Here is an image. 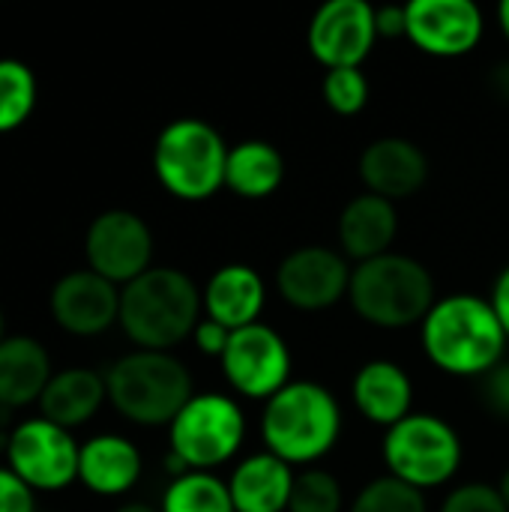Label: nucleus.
I'll list each match as a JSON object with an SVG mask.
<instances>
[{
  "mask_svg": "<svg viewBox=\"0 0 509 512\" xmlns=\"http://www.w3.org/2000/svg\"><path fill=\"white\" fill-rule=\"evenodd\" d=\"M420 342L432 366L456 378H480L504 360L507 330L489 300L450 294L420 324Z\"/></svg>",
  "mask_w": 509,
  "mask_h": 512,
  "instance_id": "f257e3e1",
  "label": "nucleus"
},
{
  "mask_svg": "<svg viewBox=\"0 0 509 512\" xmlns=\"http://www.w3.org/2000/svg\"><path fill=\"white\" fill-rule=\"evenodd\" d=\"M201 309V291L174 267H150L120 291V324L141 351L180 345L201 324Z\"/></svg>",
  "mask_w": 509,
  "mask_h": 512,
  "instance_id": "f03ea898",
  "label": "nucleus"
},
{
  "mask_svg": "<svg viewBox=\"0 0 509 512\" xmlns=\"http://www.w3.org/2000/svg\"><path fill=\"white\" fill-rule=\"evenodd\" d=\"M342 435V408L318 381H291L279 390L261 417L267 453L285 465H312L324 459Z\"/></svg>",
  "mask_w": 509,
  "mask_h": 512,
  "instance_id": "7ed1b4c3",
  "label": "nucleus"
},
{
  "mask_svg": "<svg viewBox=\"0 0 509 512\" xmlns=\"http://www.w3.org/2000/svg\"><path fill=\"white\" fill-rule=\"evenodd\" d=\"M348 300L363 321L384 330L423 324L438 303L435 279L426 264L399 252H387L381 258L357 264L351 270Z\"/></svg>",
  "mask_w": 509,
  "mask_h": 512,
  "instance_id": "20e7f679",
  "label": "nucleus"
},
{
  "mask_svg": "<svg viewBox=\"0 0 509 512\" xmlns=\"http://www.w3.org/2000/svg\"><path fill=\"white\" fill-rule=\"evenodd\" d=\"M111 405L138 426H171L192 399L189 369L168 351H135L105 375Z\"/></svg>",
  "mask_w": 509,
  "mask_h": 512,
  "instance_id": "39448f33",
  "label": "nucleus"
},
{
  "mask_svg": "<svg viewBox=\"0 0 509 512\" xmlns=\"http://www.w3.org/2000/svg\"><path fill=\"white\" fill-rule=\"evenodd\" d=\"M228 144L216 126L198 117L168 123L153 147L159 183L180 201H207L225 186Z\"/></svg>",
  "mask_w": 509,
  "mask_h": 512,
  "instance_id": "423d86ee",
  "label": "nucleus"
},
{
  "mask_svg": "<svg viewBox=\"0 0 509 512\" xmlns=\"http://www.w3.org/2000/svg\"><path fill=\"white\" fill-rule=\"evenodd\" d=\"M384 465L390 477L426 492L450 483L462 468V438L459 432L432 414H411L393 429H387Z\"/></svg>",
  "mask_w": 509,
  "mask_h": 512,
  "instance_id": "0eeeda50",
  "label": "nucleus"
},
{
  "mask_svg": "<svg viewBox=\"0 0 509 512\" xmlns=\"http://www.w3.org/2000/svg\"><path fill=\"white\" fill-rule=\"evenodd\" d=\"M246 438V417L240 405L222 393L192 396L171 423V453L189 471H210L237 456Z\"/></svg>",
  "mask_w": 509,
  "mask_h": 512,
  "instance_id": "6e6552de",
  "label": "nucleus"
},
{
  "mask_svg": "<svg viewBox=\"0 0 509 512\" xmlns=\"http://www.w3.org/2000/svg\"><path fill=\"white\" fill-rule=\"evenodd\" d=\"M225 381L246 399H273L291 384V348L267 324L234 330L222 354Z\"/></svg>",
  "mask_w": 509,
  "mask_h": 512,
  "instance_id": "1a4fd4ad",
  "label": "nucleus"
},
{
  "mask_svg": "<svg viewBox=\"0 0 509 512\" xmlns=\"http://www.w3.org/2000/svg\"><path fill=\"white\" fill-rule=\"evenodd\" d=\"M378 39L375 6L366 0H330L309 21V54L324 69H360Z\"/></svg>",
  "mask_w": 509,
  "mask_h": 512,
  "instance_id": "9d476101",
  "label": "nucleus"
},
{
  "mask_svg": "<svg viewBox=\"0 0 509 512\" xmlns=\"http://www.w3.org/2000/svg\"><path fill=\"white\" fill-rule=\"evenodd\" d=\"M84 249L93 273L114 285H129L150 270L153 234L141 216L129 210H108L90 222Z\"/></svg>",
  "mask_w": 509,
  "mask_h": 512,
  "instance_id": "9b49d317",
  "label": "nucleus"
},
{
  "mask_svg": "<svg viewBox=\"0 0 509 512\" xmlns=\"http://www.w3.org/2000/svg\"><path fill=\"white\" fill-rule=\"evenodd\" d=\"M6 456L12 474L21 477L30 489L57 492L78 477L81 450L75 447L66 429L48 420H30L12 432Z\"/></svg>",
  "mask_w": 509,
  "mask_h": 512,
  "instance_id": "f8f14e48",
  "label": "nucleus"
},
{
  "mask_svg": "<svg viewBox=\"0 0 509 512\" xmlns=\"http://www.w3.org/2000/svg\"><path fill=\"white\" fill-rule=\"evenodd\" d=\"M351 267L345 255L327 246H303L276 267V291L300 312H324L348 297Z\"/></svg>",
  "mask_w": 509,
  "mask_h": 512,
  "instance_id": "ddd939ff",
  "label": "nucleus"
},
{
  "mask_svg": "<svg viewBox=\"0 0 509 512\" xmlns=\"http://www.w3.org/2000/svg\"><path fill=\"white\" fill-rule=\"evenodd\" d=\"M405 9L408 39L429 57L471 54L486 30L474 0H414Z\"/></svg>",
  "mask_w": 509,
  "mask_h": 512,
  "instance_id": "4468645a",
  "label": "nucleus"
},
{
  "mask_svg": "<svg viewBox=\"0 0 509 512\" xmlns=\"http://www.w3.org/2000/svg\"><path fill=\"white\" fill-rule=\"evenodd\" d=\"M360 180L363 186L387 201H402L417 195L429 180V159L426 153L402 135L375 138L360 153Z\"/></svg>",
  "mask_w": 509,
  "mask_h": 512,
  "instance_id": "2eb2a0df",
  "label": "nucleus"
},
{
  "mask_svg": "<svg viewBox=\"0 0 509 512\" xmlns=\"http://www.w3.org/2000/svg\"><path fill=\"white\" fill-rule=\"evenodd\" d=\"M51 315L72 336H96L120 321V294L99 273L78 270L54 285Z\"/></svg>",
  "mask_w": 509,
  "mask_h": 512,
  "instance_id": "dca6fc26",
  "label": "nucleus"
},
{
  "mask_svg": "<svg viewBox=\"0 0 509 512\" xmlns=\"http://www.w3.org/2000/svg\"><path fill=\"white\" fill-rule=\"evenodd\" d=\"M351 399L369 423L393 429L396 423L414 414V381L393 360H369L354 375Z\"/></svg>",
  "mask_w": 509,
  "mask_h": 512,
  "instance_id": "f3484780",
  "label": "nucleus"
},
{
  "mask_svg": "<svg viewBox=\"0 0 509 512\" xmlns=\"http://www.w3.org/2000/svg\"><path fill=\"white\" fill-rule=\"evenodd\" d=\"M201 300H204L207 318L234 333V330L258 324V315L267 300V288L255 267L225 264L210 276Z\"/></svg>",
  "mask_w": 509,
  "mask_h": 512,
  "instance_id": "a211bd4d",
  "label": "nucleus"
},
{
  "mask_svg": "<svg viewBox=\"0 0 509 512\" xmlns=\"http://www.w3.org/2000/svg\"><path fill=\"white\" fill-rule=\"evenodd\" d=\"M396 234H399L396 204L387 201V198H378L372 192H363V195L351 198L339 213L342 252L357 264L387 255Z\"/></svg>",
  "mask_w": 509,
  "mask_h": 512,
  "instance_id": "6ab92c4d",
  "label": "nucleus"
},
{
  "mask_svg": "<svg viewBox=\"0 0 509 512\" xmlns=\"http://www.w3.org/2000/svg\"><path fill=\"white\" fill-rule=\"evenodd\" d=\"M291 489L294 471L273 453H255L243 459L228 480L237 512H288Z\"/></svg>",
  "mask_w": 509,
  "mask_h": 512,
  "instance_id": "aec40b11",
  "label": "nucleus"
},
{
  "mask_svg": "<svg viewBox=\"0 0 509 512\" xmlns=\"http://www.w3.org/2000/svg\"><path fill=\"white\" fill-rule=\"evenodd\" d=\"M141 477V453L132 441L117 435L93 438L81 447L78 480L96 495H123Z\"/></svg>",
  "mask_w": 509,
  "mask_h": 512,
  "instance_id": "412c9836",
  "label": "nucleus"
},
{
  "mask_svg": "<svg viewBox=\"0 0 509 512\" xmlns=\"http://www.w3.org/2000/svg\"><path fill=\"white\" fill-rule=\"evenodd\" d=\"M51 381L48 354L30 336H12L0 342V405L21 408L42 399Z\"/></svg>",
  "mask_w": 509,
  "mask_h": 512,
  "instance_id": "4be33fe9",
  "label": "nucleus"
},
{
  "mask_svg": "<svg viewBox=\"0 0 509 512\" xmlns=\"http://www.w3.org/2000/svg\"><path fill=\"white\" fill-rule=\"evenodd\" d=\"M285 183V156L276 144L249 138L228 150L225 165V189H231L237 198L261 201L270 198Z\"/></svg>",
  "mask_w": 509,
  "mask_h": 512,
  "instance_id": "5701e85b",
  "label": "nucleus"
},
{
  "mask_svg": "<svg viewBox=\"0 0 509 512\" xmlns=\"http://www.w3.org/2000/svg\"><path fill=\"white\" fill-rule=\"evenodd\" d=\"M105 396H108L105 378H99L90 369H66L48 381V387L39 399L42 420H48L60 429L81 426L99 411Z\"/></svg>",
  "mask_w": 509,
  "mask_h": 512,
  "instance_id": "b1692460",
  "label": "nucleus"
},
{
  "mask_svg": "<svg viewBox=\"0 0 509 512\" xmlns=\"http://www.w3.org/2000/svg\"><path fill=\"white\" fill-rule=\"evenodd\" d=\"M162 512H237L228 483L210 471H189L165 489Z\"/></svg>",
  "mask_w": 509,
  "mask_h": 512,
  "instance_id": "393cba45",
  "label": "nucleus"
},
{
  "mask_svg": "<svg viewBox=\"0 0 509 512\" xmlns=\"http://www.w3.org/2000/svg\"><path fill=\"white\" fill-rule=\"evenodd\" d=\"M36 102L33 72L18 60H0V132H9L27 120Z\"/></svg>",
  "mask_w": 509,
  "mask_h": 512,
  "instance_id": "a878e982",
  "label": "nucleus"
},
{
  "mask_svg": "<svg viewBox=\"0 0 509 512\" xmlns=\"http://www.w3.org/2000/svg\"><path fill=\"white\" fill-rule=\"evenodd\" d=\"M348 512H426V498L420 489L387 474L366 483Z\"/></svg>",
  "mask_w": 509,
  "mask_h": 512,
  "instance_id": "bb28decb",
  "label": "nucleus"
},
{
  "mask_svg": "<svg viewBox=\"0 0 509 512\" xmlns=\"http://www.w3.org/2000/svg\"><path fill=\"white\" fill-rule=\"evenodd\" d=\"M345 492L339 480L324 468H309L294 477L288 512H342Z\"/></svg>",
  "mask_w": 509,
  "mask_h": 512,
  "instance_id": "cd10ccee",
  "label": "nucleus"
},
{
  "mask_svg": "<svg viewBox=\"0 0 509 512\" xmlns=\"http://www.w3.org/2000/svg\"><path fill=\"white\" fill-rule=\"evenodd\" d=\"M321 96L330 111L354 117L369 102V78L363 75V69H327L321 81Z\"/></svg>",
  "mask_w": 509,
  "mask_h": 512,
  "instance_id": "c85d7f7f",
  "label": "nucleus"
},
{
  "mask_svg": "<svg viewBox=\"0 0 509 512\" xmlns=\"http://www.w3.org/2000/svg\"><path fill=\"white\" fill-rule=\"evenodd\" d=\"M441 512H509V507L504 504L498 486L465 483L447 495V501L441 504Z\"/></svg>",
  "mask_w": 509,
  "mask_h": 512,
  "instance_id": "c756f323",
  "label": "nucleus"
},
{
  "mask_svg": "<svg viewBox=\"0 0 509 512\" xmlns=\"http://www.w3.org/2000/svg\"><path fill=\"white\" fill-rule=\"evenodd\" d=\"M477 396L492 417L509 420V360H501L477 378Z\"/></svg>",
  "mask_w": 509,
  "mask_h": 512,
  "instance_id": "7c9ffc66",
  "label": "nucleus"
},
{
  "mask_svg": "<svg viewBox=\"0 0 509 512\" xmlns=\"http://www.w3.org/2000/svg\"><path fill=\"white\" fill-rule=\"evenodd\" d=\"M0 512H33L30 486L12 471H0Z\"/></svg>",
  "mask_w": 509,
  "mask_h": 512,
  "instance_id": "2f4dec72",
  "label": "nucleus"
},
{
  "mask_svg": "<svg viewBox=\"0 0 509 512\" xmlns=\"http://www.w3.org/2000/svg\"><path fill=\"white\" fill-rule=\"evenodd\" d=\"M195 345H198V351L201 354H207V357H219L222 360V354H225V348H228V339H231V330H225L222 324H216V321H210V318H204L198 327H195Z\"/></svg>",
  "mask_w": 509,
  "mask_h": 512,
  "instance_id": "473e14b6",
  "label": "nucleus"
},
{
  "mask_svg": "<svg viewBox=\"0 0 509 512\" xmlns=\"http://www.w3.org/2000/svg\"><path fill=\"white\" fill-rule=\"evenodd\" d=\"M375 30L381 39L408 36V9L405 6H381L375 9Z\"/></svg>",
  "mask_w": 509,
  "mask_h": 512,
  "instance_id": "72a5a7b5",
  "label": "nucleus"
},
{
  "mask_svg": "<svg viewBox=\"0 0 509 512\" xmlns=\"http://www.w3.org/2000/svg\"><path fill=\"white\" fill-rule=\"evenodd\" d=\"M489 303H492V309H495V315H498L501 327L507 330V339H509V264L501 270V276L495 279V288H492Z\"/></svg>",
  "mask_w": 509,
  "mask_h": 512,
  "instance_id": "f704fd0d",
  "label": "nucleus"
},
{
  "mask_svg": "<svg viewBox=\"0 0 509 512\" xmlns=\"http://www.w3.org/2000/svg\"><path fill=\"white\" fill-rule=\"evenodd\" d=\"M492 87L501 99H509V63H498L492 69Z\"/></svg>",
  "mask_w": 509,
  "mask_h": 512,
  "instance_id": "c9c22d12",
  "label": "nucleus"
},
{
  "mask_svg": "<svg viewBox=\"0 0 509 512\" xmlns=\"http://www.w3.org/2000/svg\"><path fill=\"white\" fill-rule=\"evenodd\" d=\"M498 21H501V30H504V36L509 39V0H504V3L498 6Z\"/></svg>",
  "mask_w": 509,
  "mask_h": 512,
  "instance_id": "e433bc0d",
  "label": "nucleus"
},
{
  "mask_svg": "<svg viewBox=\"0 0 509 512\" xmlns=\"http://www.w3.org/2000/svg\"><path fill=\"white\" fill-rule=\"evenodd\" d=\"M498 492H501V498H504V504L509 507V468L501 474V483H498Z\"/></svg>",
  "mask_w": 509,
  "mask_h": 512,
  "instance_id": "4c0bfd02",
  "label": "nucleus"
},
{
  "mask_svg": "<svg viewBox=\"0 0 509 512\" xmlns=\"http://www.w3.org/2000/svg\"><path fill=\"white\" fill-rule=\"evenodd\" d=\"M117 512H159V510H153V507H147V504H123Z\"/></svg>",
  "mask_w": 509,
  "mask_h": 512,
  "instance_id": "58836bf2",
  "label": "nucleus"
},
{
  "mask_svg": "<svg viewBox=\"0 0 509 512\" xmlns=\"http://www.w3.org/2000/svg\"><path fill=\"white\" fill-rule=\"evenodd\" d=\"M0 342H3V315H0Z\"/></svg>",
  "mask_w": 509,
  "mask_h": 512,
  "instance_id": "ea45409f",
  "label": "nucleus"
}]
</instances>
